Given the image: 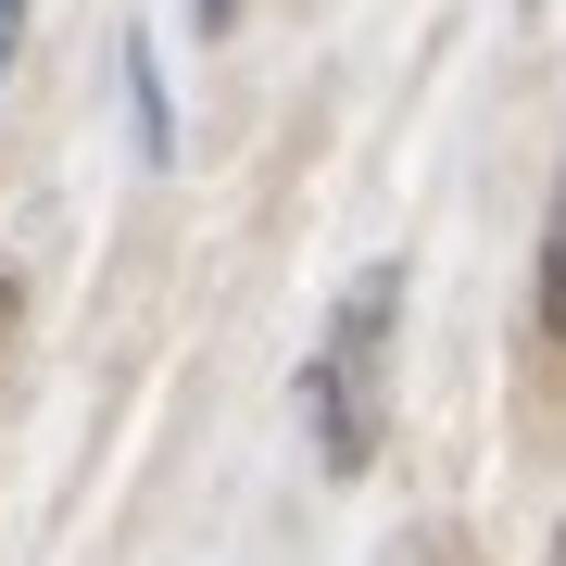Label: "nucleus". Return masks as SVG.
<instances>
[{"instance_id": "nucleus-1", "label": "nucleus", "mask_w": 566, "mask_h": 566, "mask_svg": "<svg viewBox=\"0 0 566 566\" xmlns=\"http://www.w3.org/2000/svg\"><path fill=\"white\" fill-rule=\"evenodd\" d=\"M390 303H403V290H390V277H365V303L340 315V340H327V378H315L327 465H365V453H378V340H390Z\"/></svg>"}, {"instance_id": "nucleus-2", "label": "nucleus", "mask_w": 566, "mask_h": 566, "mask_svg": "<svg viewBox=\"0 0 566 566\" xmlns=\"http://www.w3.org/2000/svg\"><path fill=\"white\" fill-rule=\"evenodd\" d=\"M542 327L566 340V202H554V240H542Z\"/></svg>"}, {"instance_id": "nucleus-3", "label": "nucleus", "mask_w": 566, "mask_h": 566, "mask_svg": "<svg viewBox=\"0 0 566 566\" xmlns=\"http://www.w3.org/2000/svg\"><path fill=\"white\" fill-rule=\"evenodd\" d=\"M13 13H25V0H0V51H13Z\"/></svg>"}, {"instance_id": "nucleus-4", "label": "nucleus", "mask_w": 566, "mask_h": 566, "mask_svg": "<svg viewBox=\"0 0 566 566\" xmlns=\"http://www.w3.org/2000/svg\"><path fill=\"white\" fill-rule=\"evenodd\" d=\"M227 13H240V0H202V25H227Z\"/></svg>"}, {"instance_id": "nucleus-5", "label": "nucleus", "mask_w": 566, "mask_h": 566, "mask_svg": "<svg viewBox=\"0 0 566 566\" xmlns=\"http://www.w3.org/2000/svg\"><path fill=\"white\" fill-rule=\"evenodd\" d=\"M554 566H566V542H554Z\"/></svg>"}]
</instances>
